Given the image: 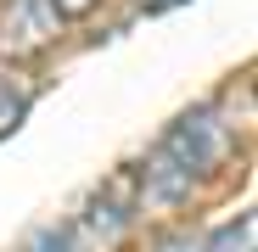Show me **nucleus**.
Returning <instances> with one entry per match:
<instances>
[{"mask_svg": "<svg viewBox=\"0 0 258 252\" xmlns=\"http://www.w3.org/2000/svg\"><path fill=\"white\" fill-rule=\"evenodd\" d=\"M157 146L180 168H191V180H202V174H219V168L236 157V123L219 118L213 107H197V112L174 118V129H168Z\"/></svg>", "mask_w": 258, "mask_h": 252, "instance_id": "nucleus-1", "label": "nucleus"}, {"mask_svg": "<svg viewBox=\"0 0 258 252\" xmlns=\"http://www.w3.org/2000/svg\"><path fill=\"white\" fill-rule=\"evenodd\" d=\"M62 39L51 0H0V62H34Z\"/></svg>", "mask_w": 258, "mask_h": 252, "instance_id": "nucleus-2", "label": "nucleus"}, {"mask_svg": "<svg viewBox=\"0 0 258 252\" xmlns=\"http://www.w3.org/2000/svg\"><path fill=\"white\" fill-rule=\"evenodd\" d=\"M135 185H141V207H146V202H157V207H180V202L197 191L191 168H180L163 146H152V157L135 168Z\"/></svg>", "mask_w": 258, "mask_h": 252, "instance_id": "nucleus-3", "label": "nucleus"}, {"mask_svg": "<svg viewBox=\"0 0 258 252\" xmlns=\"http://www.w3.org/2000/svg\"><path fill=\"white\" fill-rule=\"evenodd\" d=\"M28 107H34V78L17 73V62H12V67H0V140H6L12 129H23Z\"/></svg>", "mask_w": 258, "mask_h": 252, "instance_id": "nucleus-4", "label": "nucleus"}, {"mask_svg": "<svg viewBox=\"0 0 258 252\" xmlns=\"http://www.w3.org/2000/svg\"><path fill=\"white\" fill-rule=\"evenodd\" d=\"M252 235H258V219L241 213L236 224H225L213 241H202V252H252Z\"/></svg>", "mask_w": 258, "mask_h": 252, "instance_id": "nucleus-5", "label": "nucleus"}, {"mask_svg": "<svg viewBox=\"0 0 258 252\" xmlns=\"http://www.w3.org/2000/svg\"><path fill=\"white\" fill-rule=\"evenodd\" d=\"M23 252H79V241H73L68 224H45V230H34L23 241Z\"/></svg>", "mask_w": 258, "mask_h": 252, "instance_id": "nucleus-6", "label": "nucleus"}, {"mask_svg": "<svg viewBox=\"0 0 258 252\" xmlns=\"http://www.w3.org/2000/svg\"><path fill=\"white\" fill-rule=\"evenodd\" d=\"M51 6H56V17H62V23H79V17H90L101 0H51Z\"/></svg>", "mask_w": 258, "mask_h": 252, "instance_id": "nucleus-7", "label": "nucleus"}, {"mask_svg": "<svg viewBox=\"0 0 258 252\" xmlns=\"http://www.w3.org/2000/svg\"><path fill=\"white\" fill-rule=\"evenodd\" d=\"M152 252H202V241H163V246H152Z\"/></svg>", "mask_w": 258, "mask_h": 252, "instance_id": "nucleus-8", "label": "nucleus"}, {"mask_svg": "<svg viewBox=\"0 0 258 252\" xmlns=\"http://www.w3.org/2000/svg\"><path fill=\"white\" fill-rule=\"evenodd\" d=\"M141 12H168V6H180V0H135Z\"/></svg>", "mask_w": 258, "mask_h": 252, "instance_id": "nucleus-9", "label": "nucleus"}]
</instances>
